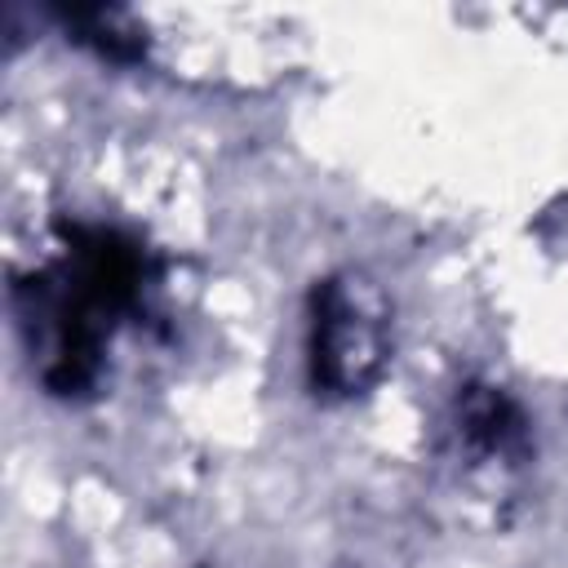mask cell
Segmentation results:
<instances>
[{
    "label": "cell",
    "mask_w": 568,
    "mask_h": 568,
    "mask_svg": "<svg viewBox=\"0 0 568 568\" xmlns=\"http://www.w3.org/2000/svg\"><path fill=\"white\" fill-rule=\"evenodd\" d=\"M155 284L160 262L138 235L106 222H58L53 257L13 275L9 288L36 382L53 399L93 395L115 333L151 311Z\"/></svg>",
    "instance_id": "1"
},
{
    "label": "cell",
    "mask_w": 568,
    "mask_h": 568,
    "mask_svg": "<svg viewBox=\"0 0 568 568\" xmlns=\"http://www.w3.org/2000/svg\"><path fill=\"white\" fill-rule=\"evenodd\" d=\"M390 368V306L364 271H333L306 297V373L328 404L364 399Z\"/></svg>",
    "instance_id": "2"
},
{
    "label": "cell",
    "mask_w": 568,
    "mask_h": 568,
    "mask_svg": "<svg viewBox=\"0 0 568 568\" xmlns=\"http://www.w3.org/2000/svg\"><path fill=\"white\" fill-rule=\"evenodd\" d=\"M453 435L470 466L519 470L532 457L528 413L493 382H466L453 399Z\"/></svg>",
    "instance_id": "3"
},
{
    "label": "cell",
    "mask_w": 568,
    "mask_h": 568,
    "mask_svg": "<svg viewBox=\"0 0 568 568\" xmlns=\"http://www.w3.org/2000/svg\"><path fill=\"white\" fill-rule=\"evenodd\" d=\"M49 18L67 31V40L93 49L98 58H106L115 67L142 62V53H146V31L133 22L129 9H115V4H58V9H49Z\"/></svg>",
    "instance_id": "4"
}]
</instances>
